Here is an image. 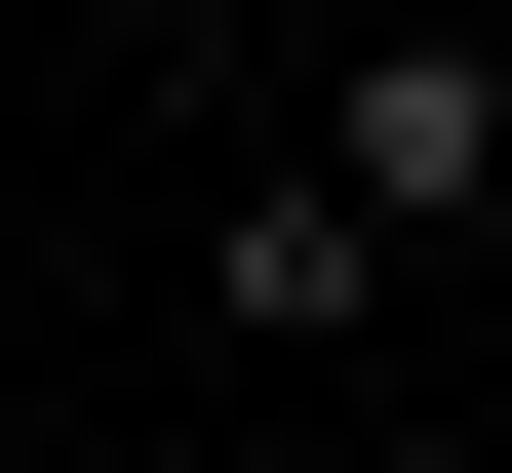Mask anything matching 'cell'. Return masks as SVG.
<instances>
[{"instance_id": "obj_1", "label": "cell", "mask_w": 512, "mask_h": 473, "mask_svg": "<svg viewBox=\"0 0 512 473\" xmlns=\"http://www.w3.org/2000/svg\"><path fill=\"white\" fill-rule=\"evenodd\" d=\"M316 198H355V237H473V198H512V79H473V40H355V79H316Z\"/></svg>"}, {"instance_id": "obj_2", "label": "cell", "mask_w": 512, "mask_h": 473, "mask_svg": "<svg viewBox=\"0 0 512 473\" xmlns=\"http://www.w3.org/2000/svg\"><path fill=\"white\" fill-rule=\"evenodd\" d=\"M197 316H237V355H355V316H394V237L316 198V158H237V198H197Z\"/></svg>"}]
</instances>
